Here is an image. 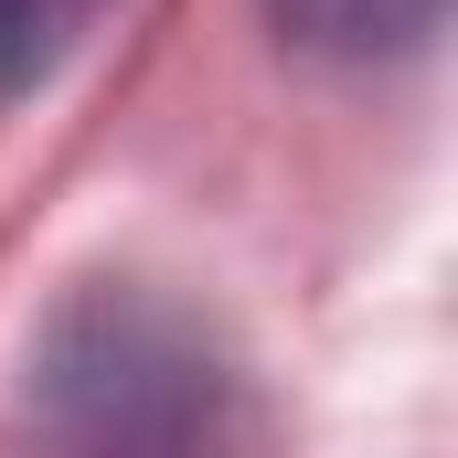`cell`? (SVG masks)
<instances>
[{"label": "cell", "instance_id": "6da1fadb", "mask_svg": "<svg viewBox=\"0 0 458 458\" xmlns=\"http://www.w3.org/2000/svg\"><path fill=\"white\" fill-rule=\"evenodd\" d=\"M43 405L75 437H214L225 362L203 352L192 320H171L160 299L97 288L43 342Z\"/></svg>", "mask_w": 458, "mask_h": 458}, {"label": "cell", "instance_id": "7a4b0ae2", "mask_svg": "<svg viewBox=\"0 0 458 458\" xmlns=\"http://www.w3.org/2000/svg\"><path fill=\"white\" fill-rule=\"evenodd\" d=\"M267 21L299 43V54H331V64H384V54H427L448 0H267Z\"/></svg>", "mask_w": 458, "mask_h": 458}, {"label": "cell", "instance_id": "3957f363", "mask_svg": "<svg viewBox=\"0 0 458 458\" xmlns=\"http://www.w3.org/2000/svg\"><path fill=\"white\" fill-rule=\"evenodd\" d=\"M97 11H107V0H0V97L43 86V75L97 32Z\"/></svg>", "mask_w": 458, "mask_h": 458}]
</instances>
